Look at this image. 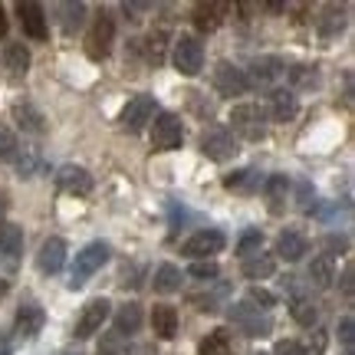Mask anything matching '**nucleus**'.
Wrapping results in <instances>:
<instances>
[{"label":"nucleus","mask_w":355,"mask_h":355,"mask_svg":"<svg viewBox=\"0 0 355 355\" xmlns=\"http://www.w3.org/2000/svg\"><path fill=\"white\" fill-rule=\"evenodd\" d=\"M56 184H60V191H66V194H79V198H83V194L92 191V175L79 165H63L56 171Z\"/></svg>","instance_id":"ddd939ff"},{"label":"nucleus","mask_w":355,"mask_h":355,"mask_svg":"<svg viewBox=\"0 0 355 355\" xmlns=\"http://www.w3.org/2000/svg\"><path fill=\"white\" fill-rule=\"evenodd\" d=\"M243 277L247 279H270L273 273H277V260L270 254H254V257H247L243 260Z\"/></svg>","instance_id":"5701e85b"},{"label":"nucleus","mask_w":355,"mask_h":355,"mask_svg":"<svg viewBox=\"0 0 355 355\" xmlns=\"http://www.w3.org/2000/svg\"><path fill=\"white\" fill-rule=\"evenodd\" d=\"M69 355H73V352H69ZM76 355H79V352H76Z\"/></svg>","instance_id":"603ef678"},{"label":"nucleus","mask_w":355,"mask_h":355,"mask_svg":"<svg viewBox=\"0 0 355 355\" xmlns=\"http://www.w3.org/2000/svg\"><path fill=\"white\" fill-rule=\"evenodd\" d=\"M343 293L345 296H352V270H345L343 273Z\"/></svg>","instance_id":"49530a36"},{"label":"nucleus","mask_w":355,"mask_h":355,"mask_svg":"<svg viewBox=\"0 0 355 355\" xmlns=\"http://www.w3.org/2000/svg\"><path fill=\"white\" fill-rule=\"evenodd\" d=\"M155 290L158 293H178L181 290V270H178L175 263H162L158 270H155Z\"/></svg>","instance_id":"cd10ccee"},{"label":"nucleus","mask_w":355,"mask_h":355,"mask_svg":"<svg viewBox=\"0 0 355 355\" xmlns=\"http://www.w3.org/2000/svg\"><path fill=\"white\" fill-rule=\"evenodd\" d=\"M155 119V99L152 96H135V99L125 102V109H122V115H119V122H122V128L125 132H132V135H139L141 128L148 125Z\"/></svg>","instance_id":"6e6552de"},{"label":"nucleus","mask_w":355,"mask_h":355,"mask_svg":"<svg viewBox=\"0 0 355 355\" xmlns=\"http://www.w3.org/2000/svg\"><path fill=\"white\" fill-rule=\"evenodd\" d=\"M141 306L139 303H125L119 306V313H115V332H122V336H132V332L141 329Z\"/></svg>","instance_id":"a878e982"},{"label":"nucleus","mask_w":355,"mask_h":355,"mask_svg":"<svg viewBox=\"0 0 355 355\" xmlns=\"http://www.w3.org/2000/svg\"><path fill=\"white\" fill-rule=\"evenodd\" d=\"M13 158H17V171H20L24 178H33L40 171V152H37V148H24V152L17 148V155H13Z\"/></svg>","instance_id":"c9c22d12"},{"label":"nucleus","mask_w":355,"mask_h":355,"mask_svg":"<svg viewBox=\"0 0 355 355\" xmlns=\"http://www.w3.org/2000/svg\"><path fill=\"white\" fill-rule=\"evenodd\" d=\"M198 352H201V355H230V339H227V332H224V329L207 332Z\"/></svg>","instance_id":"2f4dec72"},{"label":"nucleus","mask_w":355,"mask_h":355,"mask_svg":"<svg viewBox=\"0 0 355 355\" xmlns=\"http://www.w3.org/2000/svg\"><path fill=\"white\" fill-rule=\"evenodd\" d=\"M43 322H46V313H43V306L26 303L24 309L17 313L13 332H17V339H37V332L43 329Z\"/></svg>","instance_id":"4468645a"},{"label":"nucleus","mask_w":355,"mask_h":355,"mask_svg":"<svg viewBox=\"0 0 355 355\" xmlns=\"http://www.w3.org/2000/svg\"><path fill=\"white\" fill-rule=\"evenodd\" d=\"M277 355H296V343H293V339H283V343L277 345Z\"/></svg>","instance_id":"a18cd8bd"},{"label":"nucleus","mask_w":355,"mask_h":355,"mask_svg":"<svg viewBox=\"0 0 355 355\" xmlns=\"http://www.w3.org/2000/svg\"><path fill=\"white\" fill-rule=\"evenodd\" d=\"M109 257H112V247H109L105 241H92L89 247H83V250L76 254L73 273H69V290H79L96 270H102V266L109 263Z\"/></svg>","instance_id":"f257e3e1"},{"label":"nucleus","mask_w":355,"mask_h":355,"mask_svg":"<svg viewBox=\"0 0 355 355\" xmlns=\"http://www.w3.org/2000/svg\"><path fill=\"white\" fill-rule=\"evenodd\" d=\"M152 329L158 339H175L178 336V309L175 306H155L152 309Z\"/></svg>","instance_id":"412c9836"},{"label":"nucleus","mask_w":355,"mask_h":355,"mask_svg":"<svg viewBox=\"0 0 355 355\" xmlns=\"http://www.w3.org/2000/svg\"><path fill=\"white\" fill-rule=\"evenodd\" d=\"M306 277H309V286H313V290H329L332 279H336V257L332 254L313 257V263H309V270H306Z\"/></svg>","instance_id":"dca6fc26"},{"label":"nucleus","mask_w":355,"mask_h":355,"mask_svg":"<svg viewBox=\"0 0 355 355\" xmlns=\"http://www.w3.org/2000/svg\"><path fill=\"white\" fill-rule=\"evenodd\" d=\"M224 250V234L220 230H198L194 237H188V241L181 243V254L191 257V260H207V257H214Z\"/></svg>","instance_id":"1a4fd4ad"},{"label":"nucleus","mask_w":355,"mask_h":355,"mask_svg":"<svg viewBox=\"0 0 355 355\" xmlns=\"http://www.w3.org/2000/svg\"><path fill=\"white\" fill-rule=\"evenodd\" d=\"M109 313H112V303H109L105 296L89 300V303L83 306V313H79L76 326H73V336H76V339H89V336H96V332L102 329V322L109 319Z\"/></svg>","instance_id":"423d86ee"},{"label":"nucleus","mask_w":355,"mask_h":355,"mask_svg":"<svg viewBox=\"0 0 355 355\" xmlns=\"http://www.w3.org/2000/svg\"><path fill=\"white\" fill-rule=\"evenodd\" d=\"M283 73H286V66H283V60H277V56H257L254 63H250V69H243V76H247L250 86H270V83H277Z\"/></svg>","instance_id":"9b49d317"},{"label":"nucleus","mask_w":355,"mask_h":355,"mask_svg":"<svg viewBox=\"0 0 355 355\" xmlns=\"http://www.w3.org/2000/svg\"><path fill=\"white\" fill-rule=\"evenodd\" d=\"M254 355H266V352H254Z\"/></svg>","instance_id":"8fccbe9b"},{"label":"nucleus","mask_w":355,"mask_h":355,"mask_svg":"<svg viewBox=\"0 0 355 355\" xmlns=\"http://www.w3.org/2000/svg\"><path fill=\"white\" fill-rule=\"evenodd\" d=\"M227 316H230V326L237 332H243L247 339H263V336L273 332V319L266 313H260V309H254L250 303H234Z\"/></svg>","instance_id":"f03ea898"},{"label":"nucleus","mask_w":355,"mask_h":355,"mask_svg":"<svg viewBox=\"0 0 355 355\" xmlns=\"http://www.w3.org/2000/svg\"><path fill=\"white\" fill-rule=\"evenodd\" d=\"M263 194L270 198V207L273 211H279V201H286V191H290V178L286 175H270V178H263Z\"/></svg>","instance_id":"c85d7f7f"},{"label":"nucleus","mask_w":355,"mask_h":355,"mask_svg":"<svg viewBox=\"0 0 355 355\" xmlns=\"http://www.w3.org/2000/svg\"><path fill=\"white\" fill-rule=\"evenodd\" d=\"M290 76L296 86H316L319 76H316V69L309 73V66H296V69H290Z\"/></svg>","instance_id":"37998d69"},{"label":"nucleus","mask_w":355,"mask_h":355,"mask_svg":"<svg viewBox=\"0 0 355 355\" xmlns=\"http://www.w3.org/2000/svg\"><path fill=\"white\" fill-rule=\"evenodd\" d=\"M112 37H115L112 17L109 13L96 17V24H92V30H89V37H86V53L92 60H105L112 53Z\"/></svg>","instance_id":"9d476101"},{"label":"nucleus","mask_w":355,"mask_h":355,"mask_svg":"<svg viewBox=\"0 0 355 355\" xmlns=\"http://www.w3.org/2000/svg\"><path fill=\"white\" fill-rule=\"evenodd\" d=\"M296 207L300 211H313L316 207V188H313V181H296Z\"/></svg>","instance_id":"e433bc0d"},{"label":"nucleus","mask_w":355,"mask_h":355,"mask_svg":"<svg viewBox=\"0 0 355 355\" xmlns=\"http://www.w3.org/2000/svg\"><path fill=\"white\" fill-rule=\"evenodd\" d=\"M339 339H343V345H349V349H352V343H355V322H352V316H345L343 322H339Z\"/></svg>","instance_id":"c03bdc74"},{"label":"nucleus","mask_w":355,"mask_h":355,"mask_svg":"<svg viewBox=\"0 0 355 355\" xmlns=\"http://www.w3.org/2000/svg\"><path fill=\"white\" fill-rule=\"evenodd\" d=\"M171 60H175V69L181 76H198L204 66V46L198 43V37H188V33H181L175 40V53H171Z\"/></svg>","instance_id":"39448f33"},{"label":"nucleus","mask_w":355,"mask_h":355,"mask_svg":"<svg viewBox=\"0 0 355 355\" xmlns=\"http://www.w3.org/2000/svg\"><path fill=\"white\" fill-rule=\"evenodd\" d=\"M13 119H17V125L24 128V132H30V135H43V115L30 105V102H17L13 105Z\"/></svg>","instance_id":"393cba45"},{"label":"nucleus","mask_w":355,"mask_h":355,"mask_svg":"<svg viewBox=\"0 0 355 355\" xmlns=\"http://www.w3.org/2000/svg\"><path fill=\"white\" fill-rule=\"evenodd\" d=\"M191 277L194 279H201V283H214L217 279V273H220V270H217V263L214 260H194V263H191V270H188Z\"/></svg>","instance_id":"4c0bfd02"},{"label":"nucleus","mask_w":355,"mask_h":355,"mask_svg":"<svg viewBox=\"0 0 355 355\" xmlns=\"http://www.w3.org/2000/svg\"><path fill=\"white\" fill-rule=\"evenodd\" d=\"M20 24H24V33L30 40H46V33H50L46 17H43V7H40V3H33V0L20 3Z\"/></svg>","instance_id":"2eb2a0df"},{"label":"nucleus","mask_w":355,"mask_h":355,"mask_svg":"<svg viewBox=\"0 0 355 355\" xmlns=\"http://www.w3.org/2000/svg\"><path fill=\"white\" fill-rule=\"evenodd\" d=\"M3 63L10 69L13 79L26 76V69H30V50H26L24 43H7V50H3Z\"/></svg>","instance_id":"b1692460"},{"label":"nucleus","mask_w":355,"mask_h":355,"mask_svg":"<svg viewBox=\"0 0 355 355\" xmlns=\"http://www.w3.org/2000/svg\"><path fill=\"white\" fill-rule=\"evenodd\" d=\"M230 122H234V132H241L243 139H263L266 135V109H260L257 102H241L230 109Z\"/></svg>","instance_id":"7ed1b4c3"},{"label":"nucleus","mask_w":355,"mask_h":355,"mask_svg":"<svg viewBox=\"0 0 355 355\" xmlns=\"http://www.w3.org/2000/svg\"><path fill=\"white\" fill-rule=\"evenodd\" d=\"M290 313H293V319H296L300 326H306V329H313V326L319 322V309L309 303V300H303V296H296V300H293Z\"/></svg>","instance_id":"7c9ffc66"},{"label":"nucleus","mask_w":355,"mask_h":355,"mask_svg":"<svg viewBox=\"0 0 355 355\" xmlns=\"http://www.w3.org/2000/svg\"><path fill=\"white\" fill-rule=\"evenodd\" d=\"M7 10H3V3H0V37H7Z\"/></svg>","instance_id":"de8ad7c7"},{"label":"nucleus","mask_w":355,"mask_h":355,"mask_svg":"<svg viewBox=\"0 0 355 355\" xmlns=\"http://www.w3.org/2000/svg\"><path fill=\"white\" fill-rule=\"evenodd\" d=\"M227 296V286L220 283V286H214V290H204V293H191L188 303L194 306V309H201V313H214L217 303Z\"/></svg>","instance_id":"c756f323"},{"label":"nucleus","mask_w":355,"mask_h":355,"mask_svg":"<svg viewBox=\"0 0 355 355\" xmlns=\"http://www.w3.org/2000/svg\"><path fill=\"white\" fill-rule=\"evenodd\" d=\"M260 247H263V234H260L257 227H250V230H243L241 234V241H237V254L247 260V257L260 254Z\"/></svg>","instance_id":"f704fd0d"},{"label":"nucleus","mask_w":355,"mask_h":355,"mask_svg":"<svg viewBox=\"0 0 355 355\" xmlns=\"http://www.w3.org/2000/svg\"><path fill=\"white\" fill-rule=\"evenodd\" d=\"M247 303L263 313V309H270V306H277V296H273L270 290H263V286H254V290H250V296H247Z\"/></svg>","instance_id":"58836bf2"},{"label":"nucleus","mask_w":355,"mask_h":355,"mask_svg":"<svg viewBox=\"0 0 355 355\" xmlns=\"http://www.w3.org/2000/svg\"><path fill=\"white\" fill-rule=\"evenodd\" d=\"M17 139H13V132L7 125H0V162H10L13 155H17Z\"/></svg>","instance_id":"ea45409f"},{"label":"nucleus","mask_w":355,"mask_h":355,"mask_svg":"<svg viewBox=\"0 0 355 355\" xmlns=\"http://www.w3.org/2000/svg\"><path fill=\"white\" fill-rule=\"evenodd\" d=\"M260 184H263V178L257 168H241V171L224 178V188L234 194H254V191H260Z\"/></svg>","instance_id":"aec40b11"},{"label":"nucleus","mask_w":355,"mask_h":355,"mask_svg":"<svg viewBox=\"0 0 355 355\" xmlns=\"http://www.w3.org/2000/svg\"><path fill=\"white\" fill-rule=\"evenodd\" d=\"M165 40H168V33L165 30H158V33H152V37L141 43V50H145V63L158 66L162 60H165Z\"/></svg>","instance_id":"72a5a7b5"},{"label":"nucleus","mask_w":355,"mask_h":355,"mask_svg":"<svg viewBox=\"0 0 355 355\" xmlns=\"http://www.w3.org/2000/svg\"><path fill=\"white\" fill-rule=\"evenodd\" d=\"M220 20H224V3H198L194 7V26L204 30V33L217 30Z\"/></svg>","instance_id":"bb28decb"},{"label":"nucleus","mask_w":355,"mask_h":355,"mask_svg":"<svg viewBox=\"0 0 355 355\" xmlns=\"http://www.w3.org/2000/svg\"><path fill=\"white\" fill-rule=\"evenodd\" d=\"M345 355H352V352H345Z\"/></svg>","instance_id":"3c124183"},{"label":"nucleus","mask_w":355,"mask_h":355,"mask_svg":"<svg viewBox=\"0 0 355 355\" xmlns=\"http://www.w3.org/2000/svg\"><path fill=\"white\" fill-rule=\"evenodd\" d=\"M56 13H63V30L73 33L86 20V3H56Z\"/></svg>","instance_id":"473e14b6"},{"label":"nucleus","mask_w":355,"mask_h":355,"mask_svg":"<svg viewBox=\"0 0 355 355\" xmlns=\"http://www.w3.org/2000/svg\"><path fill=\"white\" fill-rule=\"evenodd\" d=\"M122 10L125 13H141V10H148V3H125Z\"/></svg>","instance_id":"09e8293b"},{"label":"nucleus","mask_w":355,"mask_h":355,"mask_svg":"<svg viewBox=\"0 0 355 355\" xmlns=\"http://www.w3.org/2000/svg\"><path fill=\"white\" fill-rule=\"evenodd\" d=\"M345 26V17L339 13L336 17V7H326V20H322V37H336L339 30Z\"/></svg>","instance_id":"a19ab883"},{"label":"nucleus","mask_w":355,"mask_h":355,"mask_svg":"<svg viewBox=\"0 0 355 355\" xmlns=\"http://www.w3.org/2000/svg\"><path fill=\"white\" fill-rule=\"evenodd\" d=\"M66 263V243L60 241V237H50V241H43V247H40L37 254V266L43 270V273H60Z\"/></svg>","instance_id":"f3484780"},{"label":"nucleus","mask_w":355,"mask_h":355,"mask_svg":"<svg viewBox=\"0 0 355 355\" xmlns=\"http://www.w3.org/2000/svg\"><path fill=\"white\" fill-rule=\"evenodd\" d=\"M214 89L220 96H243L250 89V83L243 76V69H237L234 63H220L214 69Z\"/></svg>","instance_id":"f8f14e48"},{"label":"nucleus","mask_w":355,"mask_h":355,"mask_svg":"<svg viewBox=\"0 0 355 355\" xmlns=\"http://www.w3.org/2000/svg\"><path fill=\"white\" fill-rule=\"evenodd\" d=\"M0 254L7 257L10 263H17L20 254H24V230L13 227V224H3L0 227Z\"/></svg>","instance_id":"4be33fe9"},{"label":"nucleus","mask_w":355,"mask_h":355,"mask_svg":"<svg viewBox=\"0 0 355 355\" xmlns=\"http://www.w3.org/2000/svg\"><path fill=\"white\" fill-rule=\"evenodd\" d=\"M296 92L293 89H273L270 92V115H273V122H290L293 115H296Z\"/></svg>","instance_id":"6ab92c4d"},{"label":"nucleus","mask_w":355,"mask_h":355,"mask_svg":"<svg viewBox=\"0 0 355 355\" xmlns=\"http://www.w3.org/2000/svg\"><path fill=\"white\" fill-rule=\"evenodd\" d=\"M201 152L211 158V162H230L237 155V145H234V135L230 128L224 125H211L201 135Z\"/></svg>","instance_id":"0eeeda50"},{"label":"nucleus","mask_w":355,"mask_h":355,"mask_svg":"<svg viewBox=\"0 0 355 355\" xmlns=\"http://www.w3.org/2000/svg\"><path fill=\"white\" fill-rule=\"evenodd\" d=\"M306 250H309V241H306L303 234H296V230H283V234L277 237V257L279 260H286V263L303 260Z\"/></svg>","instance_id":"a211bd4d"},{"label":"nucleus","mask_w":355,"mask_h":355,"mask_svg":"<svg viewBox=\"0 0 355 355\" xmlns=\"http://www.w3.org/2000/svg\"><path fill=\"white\" fill-rule=\"evenodd\" d=\"M326 349V336L316 332V339H309V343H296V355H322Z\"/></svg>","instance_id":"79ce46f5"},{"label":"nucleus","mask_w":355,"mask_h":355,"mask_svg":"<svg viewBox=\"0 0 355 355\" xmlns=\"http://www.w3.org/2000/svg\"><path fill=\"white\" fill-rule=\"evenodd\" d=\"M184 141V125L175 112H158L152 119V145L155 152H175Z\"/></svg>","instance_id":"20e7f679"}]
</instances>
